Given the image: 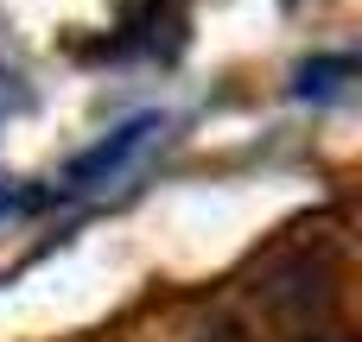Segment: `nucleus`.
<instances>
[{
  "instance_id": "nucleus-1",
  "label": "nucleus",
  "mask_w": 362,
  "mask_h": 342,
  "mask_svg": "<svg viewBox=\"0 0 362 342\" xmlns=\"http://www.w3.org/2000/svg\"><path fill=\"white\" fill-rule=\"evenodd\" d=\"M153 133H159V114H127V121H121V127H108L95 146H83L76 159H64V171H57V184H51V190H57V197H76V190L108 184V178H115V171H121V165H127Z\"/></svg>"
},
{
  "instance_id": "nucleus-2",
  "label": "nucleus",
  "mask_w": 362,
  "mask_h": 342,
  "mask_svg": "<svg viewBox=\"0 0 362 342\" xmlns=\"http://www.w3.org/2000/svg\"><path fill=\"white\" fill-rule=\"evenodd\" d=\"M305 342H356V336H305Z\"/></svg>"
}]
</instances>
